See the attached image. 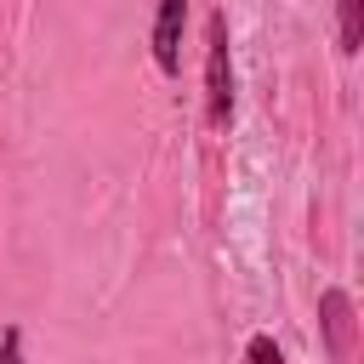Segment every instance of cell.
<instances>
[{
  "label": "cell",
  "instance_id": "1",
  "mask_svg": "<svg viewBox=\"0 0 364 364\" xmlns=\"http://www.w3.org/2000/svg\"><path fill=\"white\" fill-rule=\"evenodd\" d=\"M205 114L216 131L233 119V63H228V17H210V51H205Z\"/></svg>",
  "mask_w": 364,
  "mask_h": 364
},
{
  "label": "cell",
  "instance_id": "2",
  "mask_svg": "<svg viewBox=\"0 0 364 364\" xmlns=\"http://www.w3.org/2000/svg\"><path fill=\"white\" fill-rule=\"evenodd\" d=\"M182 23H188V0H159V11H154V63L165 74L182 68Z\"/></svg>",
  "mask_w": 364,
  "mask_h": 364
},
{
  "label": "cell",
  "instance_id": "3",
  "mask_svg": "<svg viewBox=\"0 0 364 364\" xmlns=\"http://www.w3.org/2000/svg\"><path fill=\"white\" fill-rule=\"evenodd\" d=\"M318 318H324L330 358H347V353H353V296H347V290H324V296H318Z\"/></svg>",
  "mask_w": 364,
  "mask_h": 364
},
{
  "label": "cell",
  "instance_id": "4",
  "mask_svg": "<svg viewBox=\"0 0 364 364\" xmlns=\"http://www.w3.org/2000/svg\"><path fill=\"white\" fill-rule=\"evenodd\" d=\"M341 6V51H358L364 40V0H336Z\"/></svg>",
  "mask_w": 364,
  "mask_h": 364
},
{
  "label": "cell",
  "instance_id": "5",
  "mask_svg": "<svg viewBox=\"0 0 364 364\" xmlns=\"http://www.w3.org/2000/svg\"><path fill=\"white\" fill-rule=\"evenodd\" d=\"M245 364H284V358H279L273 336H250V353H245Z\"/></svg>",
  "mask_w": 364,
  "mask_h": 364
},
{
  "label": "cell",
  "instance_id": "6",
  "mask_svg": "<svg viewBox=\"0 0 364 364\" xmlns=\"http://www.w3.org/2000/svg\"><path fill=\"white\" fill-rule=\"evenodd\" d=\"M0 364H23V330H17V324L0 336Z\"/></svg>",
  "mask_w": 364,
  "mask_h": 364
}]
</instances>
